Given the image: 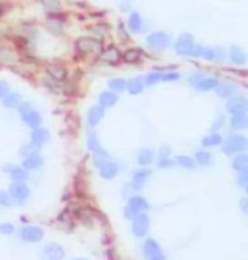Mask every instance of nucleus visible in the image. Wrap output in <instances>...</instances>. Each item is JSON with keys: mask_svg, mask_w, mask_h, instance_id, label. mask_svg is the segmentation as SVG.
<instances>
[{"mask_svg": "<svg viewBox=\"0 0 248 260\" xmlns=\"http://www.w3.org/2000/svg\"><path fill=\"white\" fill-rule=\"evenodd\" d=\"M221 145H223V151H225L226 155H238L246 150L248 141L245 136H241V135H231L230 138H226Z\"/></svg>", "mask_w": 248, "mask_h": 260, "instance_id": "nucleus-1", "label": "nucleus"}, {"mask_svg": "<svg viewBox=\"0 0 248 260\" xmlns=\"http://www.w3.org/2000/svg\"><path fill=\"white\" fill-rule=\"evenodd\" d=\"M172 43V39L167 32H162V31H157V32H152L147 36V46L150 50H155V51H163L167 50Z\"/></svg>", "mask_w": 248, "mask_h": 260, "instance_id": "nucleus-2", "label": "nucleus"}, {"mask_svg": "<svg viewBox=\"0 0 248 260\" xmlns=\"http://www.w3.org/2000/svg\"><path fill=\"white\" fill-rule=\"evenodd\" d=\"M192 55L194 56H201L204 60L207 61H223L225 60V51L221 48H206V46H201V45H196L192 50Z\"/></svg>", "mask_w": 248, "mask_h": 260, "instance_id": "nucleus-3", "label": "nucleus"}, {"mask_svg": "<svg viewBox=\"0 0 248 260\" xmlns=\"http://www.w3.org/2000/svg\"><path fill=\"white\" fill-rule=\"evenodd\" d=\"M194 46H196L194 36H191V34H182V36H179V39L175 41V53L181 56H192Z\"/></svg>", "mask_w": 248, "mask_h": 260, "instance_id": "nucleus-4", "label": "nucleus"}, {"mask_svg": "<svg viewBox=\"0 0 248 260\" xmlns=\"http://www.w3.org/2000/svg\"><path fill=\"white\" fill-rule=\"evenodd\" d=\"M133 233L136 235V237H145V235L148 233V230H150V218H148V214L147 213H138L134 216L133 219Z\"/></svg>", "mask_w": 248, "mask_h": 260, "instance_id": "nucleus-5", "label": "nucleus"}, {"mask_svg": "<svg viewBox=\"0 0 248 260\" xmlns=\"http://www.w3.org/2000/svg\"><path fill=\"white\" fill-rule=\"evenodd\" d=\"M9 196L14 203L22 204L29 196V187L26 182H12L11 189H9Z\"/></svg>", "mask_w": 248, "mask_h": 260, "instance_id": "nucleus-6", "label": "nucleus"}, {"mask_svg": "<svg viewBox=\"0 0 248 260\" xmlns=\"http://www.w3.org/2000/svg\"><path fill=\"white\" fill-rule=\"evenodd\" d=\"M43 260H63L65 258V248L60 243H48L41 252Z\"/></svg>", "mask_w": 248, "mask_h": 260, "instance_id": "nucleus-7", "label": "nucleus"}, {"mask_svg": "<svg viewBox=\"0 0 248 260\" xmlns=\"http://www.w3.org/2000/svg\"><path fill=\"white\" fill-rule=\"evenodd\" d=\"M45 237V232L40 226H24L21 230V240L27 243H38Z\"/></svg>", "mask_w": 248, "mask_h": 260, "instance_id": "nucleus-8", "label": "nucleus"}, {"mask_svg": "<svg viewBox=\"0 0 248 260\" xmlns=\"http://www.w3.org/2000/svg\"><path fill=\"white\" fill-rule=\"evenodd\" d=\"M99 174H100V177L102 179H105V180H111V179H114V177H118V174H119V167L116 161L113 160H108L105 164H102L99 167Z\"/></svg>", "mask_w": 248, "mask_h": 260, "instance_id": "nucleus-9", "label": "nucleus"}, {"mask_svg": "<svg viewBox=\"0 0 248 260\" xmlns=\"http://www.w3.org/2000/svg\"><path fill=\"white\" fill-rule=\"evenodd\" d=\"M246 99L245 97H230L226 104V111L230 114H236V112H246Z\"/></svg>", "mask_w": 248, "mask_h": 260, "instance_id": "nucleus-10", "label": "nucleus"}, {"mask_svg": "<svg viewBox=\"0 0 248 260\" xmlns=\"http://www.w3.org/2000/svg\"><path fill=\"white\" fill-rule=\"evenodd\" d=\"M152 175V170H148V169H141V170H136L134 172V175H133V179H131V187L133 189H141L145 185V182L148 180V177Z\"/></svg>", "mask_w": 248, "mask_h": 260, "instance_id": "nucleus-11", "label": "nucleus"}, {"mask_svg": "<svg viewBox=\"0 0 248 260\" xmlns=\"http://www.w3.org/2000/svg\"><path fill=\"white\" fill-rule=\"evenodd\" d=\"M100 48V43L97 41V39H92L89 36L85 38H80L79 41H77V50L84 51V53H89V51H95Z\"/></svg>", "mask_w": 248, "mask_h": 260, "instance_id": "nucleus-12", "label": "nucleus"}, {"mask_svg": "<svg viewBox=\"0 0 248 260\" xmlns=\"http://www.w3.org/2000/svg\"><path fill=\"white\" fill-rule=\"evenodd\" d=\"M50 140V133H48V129H45V127H32V133H31V141L32 145L36 146H43L46 143V141Z\"/></svg>", "mask_w": 248, "mask_h": 260, "instance_id": "nucleus-13", "label": "nucleus"}, {"mask_svg": "<svg viewBox=\"0 0 248 260\" xmlns=\"http://www.w3.org/2000/svg\"><path fill=\"white\" fill-rule=\"evenodd\" d=\"M102 117H104V109L97 104V106L89 109V114H87V124H89L90 127H94L102 121Z\"/></svg>", "mask_w": 248, "mask_h": 260, "instance_id": "nucleus-14", "label": "nucleus"}, {"mask_svg": "<svg viewBox=\"0 0 248 260\" xmlns=\"http://www.w3.org/2000/svg\"><path fill=\"white\" fill-rule=\"evenodd\" d=\"M22 121L26 122V124L29 127H38L41 124L43 117H41V112H38L36 109H29L27 112H24V114H21Z\"/></svg>", "mask_w": 248, "mask_h": 260, "instance_id": "nucleus-15", "label": "nucleus"}, {"mask_svg": "<svg viewBox=\"0 0 248 260\" xmlns=\"http://www.w3.org/2000/svg\"><path fill=\"white\" fill-rule=\"evenodd\" d=\"M128 206L134 211V213H147V211L150 209L148 201L145 198H141V196H133V198H129Z\"/></svg>", "mask_w": 248, "mask_h": 260, "instance_id": "nucleus-16", "label": "nucleus"}, {"mask_svg": "<svg viewBox=\"0 0 248 260\" xmlns=\"http://www.w3.org/2000/svg\"><path fill=\"white\" fill-rule=\"evenodd\" d=\"M126 24H128V29H129V31L133 32V34H139V32L145 29L143 17H141L138 12H133V14H131L129 19H128V22H126Z\"/></svg>", "mask_w": 248, "mask_h": 260, "instance_id": "nucleus-17", "label": "nucleus"}, {"mask_svg": "<svg viewBox=\"0 0 248 260\" xmlns=\"http://www.w3.org/2000/svg\"><path fill=\"white\" fill-rule=\"evenodd\" d=\"M41 165H43V156H41L40 153H34V155L24 156V160H22V169H26L27 172H29V170L40 169Z\"/></svg>", "mask_w": 248, "mask_h": 260, "instance_id": "nucleus-18", "label": "nucleus"}, {"mask_svg": "<svg viewBox=\"0 0 248 260\" xmlns=\"http://www.w3.org/2000/svg\"><path fill=\"white\" fill-rule=\"evenodd\" d=\"M218 83H220V80L215 77H202L194 87H196L199 92H207V90H215Z\"/></svg>", "mask_w": 248, "mask_h": 260, "instance_id": "nucleus-19", "label": "nucleus"}, {"mask_svg": "<svg viewBox=\"0 0 248 260\" xmlns=\"http://www.w3.org/2000/svg\"><path fill=\"white\" fill-rule=\"evenodd\" d=\"M216 94L223 97V99H230V97L235 95V92H236V87L233 85V83H228V82H220L216 85Z\"/></svg>", "mask_w": 248, "mask_h": 260, "instance_id": "nucleus-20", "label": "nucleus"}, {"mask_svg": "<svg viewBox=\"0 0 248 260\" xmlns=\"http://www.w3.org/2000/svg\"><path fill=\"white\" fill-rule=\"evenodd\" d=\"M145 89V80H143V77H134V78H131V80L126 82V90L129 92V94H141Z\"/></svg>", "mask_w": 248, "mask_h": 260, "instance_id": "nucleus-21", "label": "nucleus"}, {"mask_svg": "<svg viewBox=\"0 0 248 260\" xmlns=\"http://www.w3.org/2000/svg\"><path fill=\"white\" fill-rule=\"evenodd\" d=\"M116 104H118V94H114V92H111V90L102 92L99 97V106L102 109H108V107H113Z\"/></svg>", "mask_w": 248, "mask_h": 260, "instance_id": "nucleus-22", "label": "nucleus"}, {"mask_svg": "<svg viewBox=\"0 0 248 260\" xmlns=\"http://www.w3.org/2000/svg\"><path fill=\"white\" fill-rule=\"evenodd\" d=\"M7 174H11L12 182H26L27 177H29L27 170L22 169V167H17V165H11V167H9Z\"/></svg>", "mask_w": 248, "mask_h": 260, "instance_id": "nucleus-23", "label": "nucleus"}, {"mask_svg": "<svg viewBox=\"0 0 248 260\" xmlns=\"http://www.w3.org/2000/svg\"><path fill=\"white\" fill-rule=\"evenodd\" d=\"M155 151L152 150V148H141L139 151H138V164L139 165H143V167H147V165H150V164H153V160H155Z\"/></svg>", "mask_w": 248, "mask_h": 260, "instance_id": "nucleus-24", "label": "nucleus"}, {"mask_svg": "<svg viewBox=\"0 0 248 260\" xmlns=\"http://www.w3.org/2000/svg\"><path fill=\"white\" fill-rule=\"evenodd\" d=\"M143 253L147 255V257H153V255H158V253H162V248H160V245L157 240H153V238H150L145 242L143 245Z\"/></svg>", "mask_w": 248, "mask_h": 260, "instance_id": "nucleus-25", "label": "nucleus"}, {"mask_svg": "<svg viewBox=\"0 0 248 260\" xmlns=\"http://www.w3.org/2000/svg\"><path fill=\"white\" fill-rule=\"evenodd\" d=\"M231 126L235 127V129H245L248 126L246 112H236V114H231Z\"/></svg>", "mask_w": 248, "mask_h": 260, "instance_id": "nucleus-26", "label": "nucleus"}, {"mask_svg": "<svg viewBox=\"0 0 248 260\" xmlns=\"http://www.w3.org/2000/svg\"><path fill=\"white\" fill-rule=\"evenodd\" d=\"M48 75H50L53 80L63 82L66 78V70L61 65H50L48 67Z\"/></svg>", "mask_w": 248, "mask_h": 260, "instance_id": "nucleus-27", "label": "nucleus"}, {"mask_svg": "<svg viewBox=\"0 0 248 260\" xmlns=\"http://www.w3.org/2000/svg\"><path fill=\"white\" fill-rule=\"evenodd\" d=\"M21 102H22L21 94H17V92H9V94L2 99V106L7 107V109H12V107H17Z\"/></svg>", "mask_w": 248, "mask_h": 260, "instance_id": "nucleus-28", "label": "nucleus"}, {"mask_svg": "<svg viewBox=\"0 0 248 260\" xmlns=\"http://www.w3.org/2000/svg\"><path fill=\"white\" fill-rule=\"evenodd\" d=\"M100 60L102 61H108V63H118L121 60V53L116 50L114 46H111V48H108V50L102 51Z\"/></svg>", "mask_w": 248, "mask_h": 260, "instance_id": "nucleus-29", "label": "nucleus"}, {"mask_svg": "<svg viewBox=\"0 0 248 260\" xmlns=\"http://www.w3.org/2000/svg\"><path fill=\"white\" fill-rule=\"evenodd\" d=\"M230 60L235 63V65H243L246 60V55L240 46H231L230 48Z\"/></svg>", "mask_w": 248, "mask_h": 260, "instance_id": "nucleus-30", "label": "nucleus"}, {"mask_svg": "<svg viewBox=\"0 0 248 260\" xmlns=\"http://www.w3.org/2000/svg\"><path fill=\"white\" fill-rule=\"evenodd\" d=\"M231 165H233V169H235L236 172L248 170V155H245V153L235 155V158H233Z\"/></svg>", "mask_w": 248, "mask_h": 260, "instance_id": "nucleus-31", "label": "nucleus"}, {"mask_svg": "<svg viewBox=\"0 0 248 260\" xmlns=\"http://www.w3.org/2000/svg\"><path fill=\"white\" fill-rule=\"evenodd\" d=\"M223 143V138L221 135L218 133V131H212L211 135L204 136L202 138V146H206V148H211V146H220Z\"/></svg>", "mask_w": 248, "mask_h": 260, "instance_id": "nucleus-32", "label": "nucleus"}, {"mask_svg": "<svg viewBox=\"0 0 248 260\" xmlns=\"http://www.w3.org/2000/svg\"><path fill=\"white\" fill-rule=\"evenodd\" d=\"M194 161L202 167H207L212 164V155L209 153L207 150H199L196 151V155H194Z\"/></svg>", "mask_w": 248, "mask_h": 260, "instance_id": "nucleus-33", "label": "nucleus"}, {"mask_svg": "<svg viewBox=\"0 0 248 260\" xmlns=\"http://www.w3.org/2000/svg\"><path fill=\"white\" fill-rule=\"evenodd\" d=\"M141 56H143V53H141L139 48H131V50H126V53L123 55V60L126 63H136L141 60Z\"/></svg>", "mask_w": 248, "mask_h": 260, "instance_id": "nucleus-34", "label": "nucleus"}, {"mask_svg": "<svg viewBox=\"0 0 248 260\" xmlns=\"http://www.w3.org/2000/svg\"><path fill=\"white\" fill-rule=\"evenodd\" d=\"M109 90L114 92V94L124 92L126 90V80L124 78H113V80H109Z\"/></svg>", "mask_w": 248, "mask_h": 260, "instance_id": "nucleus-35", "label": "nucleus"}, {"mask_svg": "<svg viewBox=\"0 0 248 260\" xmlns=\"http://www.w3.org/2000/svg\"><path fill=\"white\" fill-rule=\"evenodd\" d=\"M175 165L182 167V169L191 170V169H194V167H196V161H194V158H191V156L181 155V156H177V160H175Z\"/></svg>", "mask_w": 248, "mask_h": 260, "instance_id": "nucleus-36", "label": "nucleus"}, {"mask_svg": "<svg viewBox=\"0 0 248 260\" xmlns=\"http://www.w3.org/2000/svg\"><path fill=\"white\" fill-rule=\"evenodd\" d=\"M108 160H109V153L104 148H100V146H99L97 150H94V164L97 167H100L102 164H105Z\"/></svg>", "mask_w": 248, "mask_h": 260, "instance_id": "nucleus-37", "label": "nucleus"}, {"mask_svg": "<svg viewBox=\"0 0 248 260\" xmlns=\"http://www.w3.org/2000/svg\"><path fill=\"white\" fill-rule=\"evenodd\" d=\"M41 2H43L45 11L50 12V14H58L61 11V6H60V2H58V0H41Z\"/></svg>", "mask_w": 248, "mask_h": 260, "instance_id": "nucleus-38", "label": "nucleus"}, {"mask_svg": "<svg viewBox=\"0 0 248 260\" xmlns=\"http://www.w3.org/2000/svg\"><path fill=\"white\" fill-rule=\"evenodd\" d=\"M145 85H157L158 82H162V73L160 72H150L147 77H143Z\"/></svg>", "mask_w": 248, "mask_h": 260, "instance_id": "nucleus-39", "label": "nucleus"}, {"mask_svg": "<svg viewBox=\"0 0 248 260\" xmlns=\"http://www.w3.org/2000/svg\"><path fill=\"white\" fill-rule=\"evenodd\" d=\"M38 148H40V146H36V145H31V143H29V145H24L22 148L19 150V153H21L22 156H29V155L38 153V151H40Z\"/></svg>", "mask_w": 248, "mask_h": 260, "instance_id": "nucleus-40", "label": "nucleus"}, {"mask_svg": "<svg viewBox=\"0 0 248 260\" xmlns=\"http://www.w3.org/2000/svg\"><path fill=\"white\" fill-rule=\"evenodd\" d=\"M87 146H89V148L94 151V150H97L99 148V138H97V135L95 133H90L89 135V138H87Z\"/></svg>", "mask_w": 248, "mask_h": 260, "instance_id": "nucleus-41", "label": "nucleus"}, {"mask_svg": "<svg viewBox=\"0 0 248 260\" xmlns=\"http://www.w3.org/2000/svg\"><path fill=\"white\" fill-rule=\"evenodd\" d=\"M181 78V73L179 72H165L162 73V82H175Z\"/></svg>", "mask_w": 248, "mask_h": 260, "instance_id": "nucleus-42", "label": "nucleus"}, {"mask_svg": "<svg viewBox=\"0 0 248 260\" xmlns=\"http://www.w3.org/2000/svg\"><path fill=\"white\" fill-rule=\"evenodd\" d=\"M238 184H240L241 189H246L248 187V172L246 170L238 172Z\"/></svg>", "mask_w": 248, "mask_h": 260, "instance_id": "nucleus-43", "label": "nucleus"}, {"mask_svg": "<svg viewBox=\"0 0 248 260\" xmlns=\"http://www.w3.org/2000/svg\"><path fill=\"white\" fill-rule=\"evenodd\" d=\"M14 201L11 199V196H9V192H6V190H0V206H6V208H9V206H12Z\"/></svg>", "mask_w": 248, "mask_h": 260, "instance_id": "nucleus-44", "label": "nucleus"}, {"mask_svg": "<svg viewBox=\"0 0 248 260\" xmlns=\"http://www.w3.org/2000/svg\"><path fill=\"white\" fill-rule=\"evenodd\" d=\"M170 155H172V148L170 146H162L158 151V160H167L170 158Z\"/></svg>", "mask_w": 248, "mask_h": 260, "instance_id": "nucleus-45", "label": "nucleus"}, {"mask_svg": "<svg viewBox=\"0 0 248 260\" xmlns=\"http://www.w3.org/2000/svg\"><path fill=\"white\" fill-rule=\"evenodd\" d=\"M14 232H16V228H14V224H11V223H4V224H0V233H2V235H12Z\"/></svg>", "mask_w": 248, "mask_h": 260, "instance_id": "nucleus-46", "label": "nucleus"}, {"mask_svg": "<svg viewBox=\"0 0 248 260\" xmlns=\"http://www.w3.org/2000/svg\"><path fill=\"white\" fill-rule=\"evenodd\" d=\"M225 126V116H218L216 119H215V122H212V131H220L221 127Z\"/></svg>", "mask_w": 248, "mask_h": 260, "instance_id": "nucleus-47", "label": "nucleus"}, {"mask_svg": "<svg viewBox=\"0 0 248 260\" xmlns=\"http://www.w3.org/2000/svg\"><path fill=\"white\" fill-rule=\"evenodd\" d=\"M9 92H11V87H9V83L7 82H4V80H0V99H4Z\"/></svg>", "mask_w": 248, "mask_h": 260, "instance_id": "nucleus-48", "label": "nucleus"}, {"mask_svg": "<svg viewBox=\"0 0 248 260\" xmlns=\"http://www.w3.org/2000/svg\"><path fill=\"white\" fill-rule=\"evenodd\" d=\"M173 165H175V161L170 160V158H167V160H158V167H160V169H170V167H173Z\"/></svg>", "mask_w": 248, "mask_h": 260, "instance_id": "nucleus-49", "label": "nucleus"}, {"mask_svg": "<svg viewBox=\"0 0 248 260\" xmlns=\"http://www.w3.org/2000/svg\"><path fill=\"white\" fill-rule=\"evenodd\" d=\"M29 109H32L31 104H27V102H21V104L17 106V111L21 112V114H24V112H27Z\"/></svg>", "mask_w": 248, "mask_h": 260, "instance_id": "nucleus-50", "label": "nucleus"}, {"mask_svg": "<svg viewBox=\"0 0 248 260\" xmlns=\"http://www.w3.org/2000/svg\"><path fill=\"white\" fill-rule=\"evenodd\" d=\"M204 75H201V73H192L191 75V78H189V83H191V85H196V83L201 80Z\"/></svg>", "mask_w": 248, "mask_h": 260, "instance_id": "nucleus-51", "label": "nucleus"}, {"mask_svg": "<svg viewBox=\"0 0 248 260\" xmlns=\"http://www.w3.org/2000/svg\"><path fill=\"white\" fill-rule=\"evenodd\" d=\"M240 208H241V211L243 213H248V198H241V201H240Z\"/></svg>", "mask_w": 248, "mask_h": 260, "instance_id": "nucleus-52", "label": "nucleus"}, {"mask_svg": "<svg viewBox=\"0 0 248 260\" xmlns=\"http://www.w3.org/2000/svg\"><path fill=\"white\" fill-rule=\"evenodd\" d=\"M136 214H138V213H134V211H133V209H131V208H129V206H128V208H126V209H124V216H126V218H128V219H133V218H134V216H136Z\"/></svg>", "mask_w": 248, "mask_h": 260, "instance_id": "nucleus-53", "label": "nucleus"}, {"mask_svg": "<svg viewBox=\"0 0 248 260\" xmlns=\"http://www.w3.org/2000/svg\"><path fill=\"white\" fill-rule=\"evenodd\" d=\"M150 260H167V258H165L163 253H158V255H153V257H150Z\"/></svg>", "mask_w": 248, "mask_h": 260, "instance_id": "nucleus-54", "label": "nucleus"}, {"mask_svg": "<svg viewBox=\"0 0 248 260\" xmlns=\"http://www.w3.org/2000/svg\"><path fill=\"white\" fill-rule=\"evenodd\" d=\"M2 14H4V6L0 4V16H2Z\"/></svg>", "mask_w": 248, "mask_h": 260, "instance_id": "nucleus-55", "label": "nucleus"}, {"mask_svg": "<svg viewBox=\"0 0 248 260\" xmlns=\"http://www.w3.org/2000/svg\"><path fill=\"white\" fill-rule=\"evenodd\" d=\"M75 260H85V258H75Z\"/></svg>", "mask_w": 248, "mask_h": 260, "instance_id": "nucleus-56", "label": "nucleus"}]
</instances>
